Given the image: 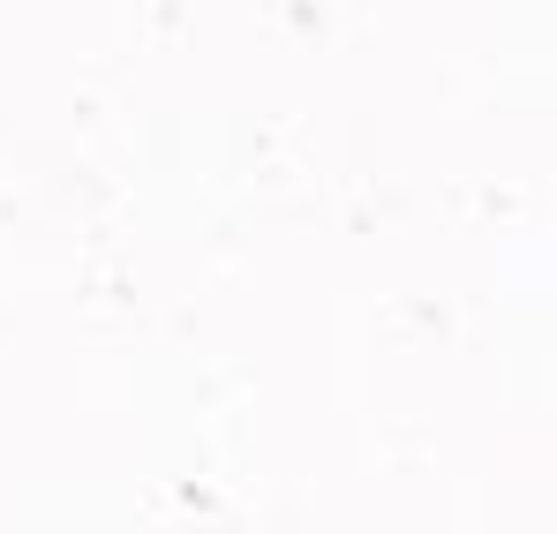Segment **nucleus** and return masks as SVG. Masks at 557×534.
<instances>
[]
</instances>
